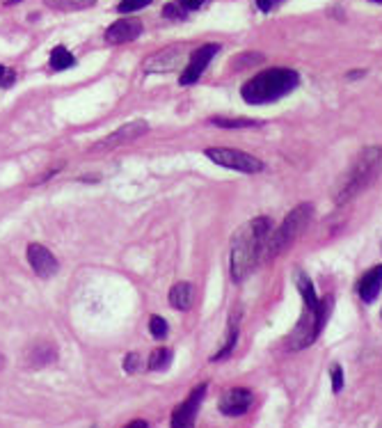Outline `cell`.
<instances>
[{
	"label": "cell",
	"instance_id": "20",
	"mask_svg": "<svg viewBox=\"0 0 382 428\" xmlns=\"http://www.w3.org/2000/svg\"><path fill=\"white\" fill-rule=\"evenodd\" d=\"M211 124L220 126V128H250V126H259L261 121L254 119H229V117H213Z\"/></svg>",
	"mask_w": 382,
	"mask_h": 428
},
{
	"label": "cell",
	"instance_id": "2",
	"mask_svg": "<svg viewBox=\"0 0 382 428\" xmlns=\"http://www.w3.org/2000/svg\"><path fill=\"white\" fill-rule=\"evenodd\" d=\"M382 174V149L380 147H367L357 154V159L350 165V170L343 174L341 183L336 188V204H346L355 199L367 188H371Z\"/></svg>",
	"mask_w": 382,
	"mask_h": 428
},
{
	"label": "cell",
	"instance_id": "4",
	"mask_svg": "<svg viewBox=\"0 0 382 428\" xmlns=\"http://www.w3.org/2000/svg\"><path fill=\"white\" fill-rule=\"evenodd\" d=\"M329 312H332V298L318 300L316 307H307L305 305V312H302L298 326L286 337V351H302V348L314 344L320 335V330L325 328Z\"/></svg>",
	"mask_w": 382,
	"mask_h": 428
},
{
	"label": "cell",
	"instance_id": "6",
	"mask_svg": "<svg viewBox=\"0 0 382 428\" xmlns=\"http://www.w3.org/2000/svg\"><path fill=\"white\" fill-rule=\"evenodd\" d=\"M206 159H211L215 165H222V168H229V170H236L243 174H257L264 170V163L252 156L247 152H240V149H227V147H208L204 152Z\"/></svg>",
	"mask_w": 382,
	"mask_h": 428
},
{
	"label": "cell",
	"instance_id": "21",
	"mask_svg": "<svg viewBox=\"0 0 382 428\" xmlns=\"http://www.w3.org/2000/svg\"><path fill=\"white\" fill-rule=\"evenodd\" d=\"M55 10H85V7L94 5L97 0H46Z\"/></svg>",
	"mask_w": 382,
	"mask_h": 428
},
{
	"label": "cell",
	"instance_id": "14",
	"mask_svg": "<svg viewBox=\"0 0 382 428\" xmlns=\"http://www.w3.org/2000/svg\"><path fill=\"white\" fill-rule=\"evenodd\" d=\"M179 51L168 48L161 51V53L151 55L149 60H144V72H172L179 65Z\"/></svg>",
	"mask_w": 382,
	"mask_h": 428
},
{
	"label": "cell",
	"instance_id": "1",
	"mask_svg": "<svg viewBox=\"0 0 382 428\" xmlns=\"http://www.w3.org/2000/svg\"><path fill=\"white\" fill-rule=\"evenodd\" d=\"M273 232V222L271 218H254L247 225H243L240 229L233 234L231 241V255H229V264H231V279L233 282H243L252 270L257 268L259 259L266 252L268 239H271Z\"/></svg>",
	"mask_w": 382,
	"mask_h": 428
},
{
	"label": "cell",
	"instance_id": "31",
	"mask_svg": "<svg viewBox=\"0 0 382 428\" xmlns=\"http://www.w3.org/2000/svg\"><path fill=\"white\" fill-rule=\"evenodd\" d=\"M14 3H21V0H7V5H14Z\"/></svg>",
	"mask_w": 382,
	"mask_h": 428
},
{
	"label": "cell",
	"instance_id": "12",
	"mask_svg": "<svg viewBox=\"0 0 382 428\" xmlns=\"http://www.w3.org/2000/svg\"><path fill=\"white\" fill-rule=\"evenodd\" d=\"M142 34V21L133 19V16H126V19H119L106 30V41L112 46H119V44L135 41Z\"/></svg>",
	"mask_w": 382,
	"mask_h": 428
},
{
	"label": "cell",
	"instance_id": "7",
	"mask_svg": "<svg viewBox=\"0 0 382 428\" xmlns=\"http://www.w3.org/2000/svg\"><path fill=\"white\" fill-rule=\"evenodd\" d=\"M146 131H149V124H146L144 119H135V121H128V124L119 126L115 133H110L106 138H101L97 145H92V152L99 154V152H112L117 149V147H124L128 142H135V140H140Z\"/></svg>",
	"mask_w": 382,
	"mask_h": 428
},
{
	"label": "cell",
	"instance_id": "15",
	"mask_svg": "<svg viewBox=\"0 0 382 428\" xmlns=\"http://www.w3.org/2000/svg\"><path fill=\"white\" fill-rule=\"evenodd\" d=\"M238 321H240V314L233 312L231 319H229V328H227V339H224V344L218 353H215L211 360L213 362H220V360H227V357L233 353V348L238 344Z\"/></svg>",
	"mask_w": 382,
	"mask_h": 428
},
{
	"label": "cell",
	"instance_id": "28",
	"mask_svg": "<svg viewBox=\"0 0 382 428\" xmlns=\"http://www.w3.org/2000/svg\"><path fill=\"white\" fill-rule=\"evenodd\" d=\"M208 0H179V5L184 7L186 12H193V10H199L202 5H206Z\"/></svg>",
	"mask_w": 382,
	"mask_h": 428
},
{
	"label": "cell",
	"instance_id": "23",
	"mask_svg": "<svg viewBox=\"0 0 382 428\" xmlns=\"http://www.w3.org/2000/svg\"><path fill=\"white\" fill-rule=\"evenodd\" d=\"M149 3H151V0H121V3L117 5V12H121V14H131V12L142 10V7H146Z\"/></svg>",
	"mask_w": 382,
	"mask_h": 428
},
{
	"label": "cell",
	"instance_id": "11",
	"mask_svg": "<svg viewBox=\"0 0 382 428\" xmlns=\"http://www.w3.org/2000/svg\"><path fill=\"white\" fill-rule=\"evenodd\" d=\"M252 403H254V394H252L250 389L231 387L222 394L218 408H220V413L227 415V417H240L252 408Z\"/></svg>",
	"mask_w": 382,
	"mask_h": 428
},
{
	"label": "cell",
	"instance_id": "9",
	"mask_svg": "<svg viewBox=\"0 0 382 428\" xmlns=\"http://www.w3.org/2000/svg\"><path fill=\"white\" fill-rule=\"evenodd\" d=\"M204 394H206V382L197 385L193 392H190V396L184 401V403H179L175 408V413H172V428H195L197 413H199V406H202V401H204Z\"/></svg>",
	"mask_w": 382,
	"mask_h": 428
},
{
	"label": "cell",
	"instance_id": "10",
	"mask_svg": "<svg viewBox=\"0 0 382 428\" xmlns=\"http://www.w3.org/2000/svg\"><path fill=\"white\" fill-rule=\"evenodd\" d=\"M28 261L34 270V275L41 277V279L53 277L60 268L55 255L46 246H41V243H30L28 246Z\"/></svg>",
	"mask_w": 382,
	"mask_h": 428
},
{
	"label": "cell",
	"instance_id": "25",
	"mask_svg": "<svg viewBox=\"0 0 382 428\" xmlns=\"http://www.w3.org/2000/svg\"><path fill=\"white\" fill-rule=\"evenodd\" d=\"M329 375H332V389L339 394V392L343 389V369L339 364H334L332 371H329Z\"/></svg>",
	"mask_w": 382,
	"mask_h": 428
},
{
	"label": "cell",
	"instance_id": "13",
	"mask_svg": "<svg viewBox=\"0 0 382 428\" xmlns=\"http://www.w3.org/2000/svg\"><path fill=\"white\" fill-rule=\"evenodd\" d=\"M380 286H382V264L380 266H373L371 270H367V275L360 279V284H357L360 298L364 302H373V300L378 298Z\"/></svg>",
	"mask_w": 382,
	"mask_h": 428
},
{
	"label": "cell",
	"instance_id": "18",
	"mask_svg": "<svg viewBox=\"0 0 382 428\" xmlns=\"http://www.w3.org/2000/svg\"><path fill=\"white\" fill-rule=\"evenodd\" d=\"M71 67H76V58L64 46H55L50 51V69L53 72H67Z\"/></svg>",
	"mask_w": 382,
	"mask_h": 428
},
{
	"label": "cell",
	"instance_id": "3",
	"mask_svg": "<svg viewBox=\"0 0 382 428\" xmlns=\"http://www.w3.org/2000/svg\"><path fill=\"white\" fill-rule=\"evenodd\" d=\"M300 83V76L293 69H268V72L257 74L254 78L243 85V99L252 106H266L277 99L286 97Z\"/></svg>",
	"mask_w": 382,
	"mask_h": 428
},
{
	"label": "cell",
	"instance_id": "27",
	"mask_svg": "<svg viewBox=\"0 0 382 428\" xmlns=\"http://www.w3.org/2000/svg\"><path fill=\"white\" fill-rule=\"evenodd\" d=\"M14 78H16V74L12 72V69H7V67L0 65V85H3V87H10V85L14 83Z\"/></svg>",
	"mask_w": 382,
	"mask_h": 428
},
{
	"label": "cell",
	"instance_id": "17",
	"mask_svg": "<svg viewBox=\"0 0 382 428\" xmlns=\"http://www.w3.org/2000/svg\"><path fill=\"white\" fill-rule=\"evenodd\" d=\"M57 357V351L50 344H37L28 351V364L30 366H46Z\"/></svg>",
	"mask_w": 382,
	"mask_h": 428
},
{
	"label": "cell",
	"instance_id": "29",
	"mask_svg": "<svg viewBox=\"0 0 382 428\" xmlns=\"http://www.w3.org/2000/svg\"><path fill=\"white\" fill-rule=\"evenodd\" d=\"M280 3H282V0H257V7H259L261 12H271L273 7L280 5Z\"/></svg>",
	"mask_w": 382,
	"mask_h": 428
},
{
	"label": "cell",
	"instance_id": "32",
	"mask_svg": "<svg viewBox=\"0 0 382 428\" xmlns=\"http://www.w3.org/2000/svg\"><path fill=\"white\" fill-rule=\"evenodd\" d=\"M3 364H5V357H3V355H0V366H3Z\"/></svg>",
	"mask_w": 382,
	"mask_h": 428
},
{
	"label": "cell",
	"instance_id": "24",
	"mask_svg": "<svg viewBox=\"0 0 382 428\" xmlns=\"http://www.w3.org/2000/svg\"><path fill=\"white\" fill-rule=\"evenodd\" d=\"M163 16L165 19H186V10L179 3H170V5H165Z\"/></svg>",
	"mask_w": 382,
	"mask_h": 428
},
{
	"label": "cell",
	"instance_id": "8",
	"mask_svg": "<svg viewBox=\"0 0 382 428\" xmlns=\"http://www.w3.org/2000/svg\"><path fill=\"white\" fill-rule=\"evenodd\" d=\"M220 51L218 44H204V46H199L197 51H193V55H190L188 65L184 67V74H181L179 83L188 87L199 81V76L206 72V67L211 65V60L215 58V53Z\"/></svg>",
	"mask_w": 382,
	"mask_h": 428
},
{
	"label": "cell",
	"instance_id": "30",
	"mask_svg": "<svg viewBox=\"0 0 382 428\" xmlns=\"http://www.w3.org/2000/svg\"><path fill=\"white\" fill-rule=\"evenodd\" d=\"M124 428H149V424H146L144 419H133V422H128Z\"/></svg>",
	"mask_w": 382,
	"mask_h": 428
},
{
	"label": "cell",
	"instance_id": "19",
	"mask_svg": "<svg viewBox=\"0 0 382 428\" xmlns=\"http://www.w3.org/2000/svg\"><path fill=\"white\" fill-rule=\"evenodd\" d=\"M172 364V351L170 348H156V351L149 355V362H146V366H149L151 371H165L168 366Z\"/></svg>",
	"mask_w": 382,
	"mask_h": 428
},
{
	"label": "cell",
	"instance_id": "33",
	"mask_svg": "<svg viewBox=\"0 0 382 428\" xmlns=\"http://www.w3.org/2000/svg\"><path fill=\"white\" fill-rule=\"evenodd\" d=\"M371 3H378V5H380V3H382V0H371Z\"/></svg>",
	"mask_w": 382,
	"mask_h": 428
},
{
	"label": "cell",
	"instance_id": "5",
	"mask_svg": "<svg viewBox=\"0 0 382 428\" xmlns=\"http://www.w3.org/2000/svg\"><path fill=\"white\" fill-rule=\"evenodd\" d=\"M311 213H314V206H311V204L295 206L293 211L284 218L280 229L273 232V236L268 239V246H266V252H264L266 259H275V257L284 255V252L300 239V234L307 229V225L311 220Z\"/></svg>",
	"mask_w": 382,
	"mask_h": 428
},
{
	"label": "cell",
	"instance_id": "16",
	"mask_svg": "<svg viewBox=\"0 0 382 428\" xmlns=\"http://www.w3.org/2000/svg\"><path fill=\"white\" fill-rule=\"evenodd\" d=\"M170 305L175 309H190V305H193V286L188 282H177L172 286L170 291Z\"/></svg>",
	"mask_w": 382,
	"mask_h": 428
},
{
	"label": "cell",
	"instance_id": "22",
	"mask_svg": "<svg viewBox=\"0 0 382 428\" xmlns=\"http://www.w3.org/2000/svg\"><path fill=\"white\" fill-rule=\"evenodd\" d=\"M168 321H165L163 316H154L149 319V332H151V337H156V339H165L168 337Z\"/></svg>",
	"mask_w": 382,
	"mask_h": 428
},
{
	"label": "cell",
	"instance_id": "26",
	"mask_svg": "<svg viewBox=\"0 0 382 428\" xmlns=\"http://www.w3.org/2000/svg\"><path fill=\"white\" fill-rule=\"evenodd\" d=\"M137 366H140V355H137V353H128L124 357V371L126 373H135Z\"/></svg>",
	"mask_w": 382,
	"mask_h": 428
}]
</instances>
